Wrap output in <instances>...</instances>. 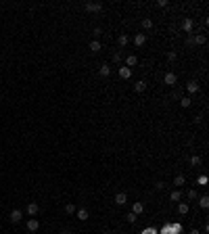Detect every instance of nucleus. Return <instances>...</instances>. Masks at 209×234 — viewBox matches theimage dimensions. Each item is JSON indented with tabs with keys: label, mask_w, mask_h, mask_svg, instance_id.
Instances as JSON below:
<instances>
[{
	"label": "nucleus",
	"mask_w": 209,
	"mask_h": 234,
	"mask_svg": "<svg viewBox=\"0 0 209 234\" xmlns=\"http://www.w3.org/2000/svg\"><path fill=\"white\" fill-rule=\"evenodd\" d=\"M38 228H40V222H38L36 217H29V220H27V230H29V232H36Z\"/></svg>",
	"instance_id": "f257e3e1"
},
{
	"label": "nucleus",
	"mask_w": 209,
	"mask_h": 234,
	"mask_svg": "<svg viewBox=\"0 0 209 234\" xmlns=\"http://www.w3.org/2000/svg\"><path fill=\"white\" fill-rule=\"evenodd\" d=\"M38 211H40L38 203H27V215H29V217H34V215H36Z\"/></svg>",
	"instance_id": "f03ea898"
},
{
	"label": "nucleus",
	"mask_w": 209,
	"mask_h": 234,
	"mask_svg": "<svg viewBox=\"0 0 209 234\" xmlns=\"http://www.w3.org/2000/svg\"><path fill=\"white\" fill-rule=\"evenodd\" d=\"M21 217H23V213H21L19 209H15V211H11V222H13V224H17V222H21Z\"/></svg>",
	"instance_id": "7ed1b4c3"
},
{
	"label": "nucleus",
	"mask_w": 209,
	"mask_h": 234,
	"mask_svg": "<svg viewBox=\"0 0 209 234\" xmlns=\"http://www.w3.org/2000/svg\"><path fill=\"white\" fill-rule=\"evenodd\" d=\"M163 82H165L167 86H174V84H176V73H165V75H163Z\"/></svg>",
	"instance_id": "20e7f679"
},
{
	"label": "nucleus",
	"mask_w": 209,
	"mask_h": 234,
	"mask_svg": "<svg viewBox=\"0 0 209 234\" xmlns=\"http://www.w3.org/2000/svg\"><path fill=\"white\" fill-rule=\"evenodd\" d=\"M130 75H132V69H130V67H121V69H119V77L128 80Z\"/></svg>",
	"instance_id": "39448f33"
},
{
	"label": "nucleus",
	"mask_w": 209,
	"mask_h": 234,
	"mask_svg": "<svg viewBox=\"0 0 209 234\" xmlns=\"http://www.w3.org/2000/svg\"><path fill=\"white\" fill-rule=\"evenodd\" d=\"M167 232H171V234H178V232H182V226H180V224H171V226L167 228Z\"/></svg>",
	"instance_id": "423d86ee"
},
{
	"label": "nucleus",
	"mask_w": 209,
	"mask_h": 234,
	"mask_svg": "<svg viewBox=\"0 0 209 234\" xmlns=\"http://www.w3.org/2000/svg\"><path fill=\"white\" fill-rule=\"evenodd\" d=\"M125 201H128V196H125V192H119V194L115 196V203H117V205H124Z\"/></svg>",
	"instance_id": "0eeeda50"
},
{
	"label": "nucleus",
	"mask_w": 209,
	"mask_h": 234,
	"mask_svg": "<svg viewBox=\"0 0 209 234\" xmlns=\"http://www.w3.org/2000/svg\"><path fill=\"white\" fill-rule=\"evenodd\" d=\"M144 40H146V36H144V34H138V36L134 38V42H136L138 46H142V44H144Z\"/></svg>",
	"instance_id": "6e6552de"
},
{
	"label": "nucleus",
	"mask_w": 209,
	"mask_h": 234,
	"mask_svg": "<svg viewBox=\"0 0 209 234\" xmlns=\"http://www.w3.org/2000/svg\"><path fill=\"white\" fill-rule=\"evenodd\" d=\"M98 73H100L103 77H107V75L111 73V69H109V65H100V71H98Z\"/></svg>",
	"instance_id": "1a4fd4ad"
},
{
	"label": "nucleus",
	"mask_w": 209,
	"mask_h": 234,
	"mask_svg": "<svg viewBox=\"0 0 209 234\" xmlns=\"http://www.w3.org/2000/svg\"><path fill=\"white\" fill-rule=\"evenodd\" d=\"M134 88H136V92H142V90L146 88V84H144V82L140 80V82H136V86H134Z\"/></svg>",
	"instance_id": "9d476101"
},
{
	"label": "nucleus",
	"mask_w": 209,
	"mask_h": 234,
	"mask_svg": "<svg viewBox=\"0 0 209 234\" xmlns=\"http://www.w3.org/2000/svg\"><path fill=\"white\" fill-rule=\"evenodd\" d=\"M188 92H199V84H197V82H190V84H188Z\"/></svg>",
	"instance_id": "9b49d317"
},
{
	"label": "nucleus",
	"mask_w": 209,
	"mask_h": 234,
	"mask_svg": "<svg viewBox=\"0 0 209 234\" xmlns=\"http://www.w3.org/2000/svg\"><path fill=\"white\" fill-rule=\"evenodd\" d=\"M78 217H80V220H88V211H86V209H80V211H78Z\"/></svg>",
	"instance_id": "f8f14e48"
},
{
	"label": "nucleus",
	"mask_w": 209,
	"mask_h": 234,
	"mask_svg": "<svg viewBox=\"0 0 209 234\" xmlns=\"http://www.w3.org/2000/svg\"><path fill=\"white\" fill-rule=\"evenodd\" d=\"M86 8H88V11H100V4H92V2H88Z\"/></svg>",
	"instance_id": "ddd939ff"
},
{
	"label": "nucleus",
	"mask_w": 209,
	"mask_h": 234,
	"mask_svg": "<svg viewBox=\"0 0 209 234\" xmlns=\"http://www.w3.org/2000/svg\"><path fill=\"white\" fill-rule=\"evenodd\" d=\"M90 50H94V52H98V50H100V44H98L96 40H94V42H90Z\"/></svg>",
	"instance_id": "4468645a"
},
{
	"label": "nucleus",
	"mask_w": 209,
	"mask_h": 234,
	"mask_svg": "<svg viewBox=\"0 0 209 234\" xmlns=\"http://www.w3.org/2000/svg\"><path fill=\"white\" fill-rule=\"evenodd\" d=\"M174 184H176V186H182V184H184V176H176Z\"/></svg>",
	"instance_id": "2eb2a0df"
},
{
	"label": "nucleus",
	"mask_w": 209,
	"mask_h": 234,
	"mask_svg": "<svg viewBox=\"0 0 209 234\" xmlns=\"http://www.w3.org/2000/svg\"><path fill=\"white\" fill-rule=\"evenodd\" d=\"M178 211H180V213H186V211H188V205H186V203H180V205H178Z\"/></svg>",
	"instance_id": "dca6fc26"
},
{
	"label": "nucleus",
	"mask_w": 209,
	"mask_h": 234,
	"mask_svg": "<svg viewBox=\"0 0 209 234\" xmlns=\"http://www.w3.org/2000/svg\"><path fill=\"white\" fill-rule=\"evenodd\" d=\"M190 42H197V44H203V42H205V36H197V38H192Z\"/></svg>",
	"instance_id": "f3484780"
},
{
	"label": "nucleus",
	"mask_w": 209,
	"mask_h": 234,
	"mask_svg": "<svg viewBox=\"0 0 209 234\" xmlns=\"http://www.w3.org/2000/svg\"><path fill=\"white\" fill-rule=\"evenodd\" d=\"M125 63H128V67L136 65V56H128V59H125Z\"/></svg>",
	"instance_id": "a211bd4d"
},
{
	"label": "nucleus",
	"mask_w": 209,
	"mask_h": 234,
	"mask_svg": "<svg viewBox=\"0 0 209 234\" xmlns=\"http://www.w3.org/2000/svg\"><path fill=\"white\" fill-rule=\"evenodd\" d=\"M144 207H142V203H134V213H140Z\"/></svg>",
	"instance_id": "6ab92c4d"
},
{
	"label": "nucleus",
	"mask_w": 209,
	"mask_h": 234,
	"mask_svg": "<svg viewBox=\"0 0 209 234\" xmlns=\"http://www.w3.org/2000/svg\"><path fill=\"white\" fill-rule=\"evenodd\" d=\"M190 27H192V21H190V19H186V21H184V29H186V32H190Z\"/></svg>",
	"instance_id": "aec40b11"
},
{
	"label": "nucleus",
	"mask_w": 209,
	"mask_h": 234,
	"mask_svg": "<svg viewBox=\"0 0 209 234\" xmlns=\"http://www.w3.org/2000/svg\"><path fill=\"white\" fill-rule=\"evenodd\" d=\"M73 211H75V207H73L71 203H69V205H65V213H73Z\"/></svg>",
	"instance_id": "412c9836"
},
{
	"label": "nucleus",
	"mask_w": 209,
	"mask_h": 234,
	"mask_svg": "<svg viewBox=\"0 0 209 234\" xmlns=\"http://www.w3.org/2000/svg\"><path fill=\"white\" fill-rule=\"evenodd\" d=\"M136 220H138V217H136V213H128V222H130V224H134Z\"/></svg>",
	"instance_id": "4be33fe9"
},
{
	"label": "nucleus",
	"mask_w": 209,
	"mask_h": 234,
	"mask_svg": "<svg viewBox=\"0 0 209 234\" xmlns=\"http://www.w3.org/2000/svg\"><path fill=\"white\" fill-rule=\"evenodd\" d=\"M142 25L149 29V27H153V21H151V19H144V21H142Z\"/></svg>",
	"instance_id": "5701e85b"
},
{
	"label": "nucleus",
	"mask_w": 209,
	"mask_h": 234,
	"mask_svg": "<svg viewBox=\"0 0 209 234\" xmlns=\"http://www.w3.org/2000/svg\"><path fill=\"white\" fill-rule=\"evenodd\" d=\"M180 102H182V107H190V98H188V96H186V98H182Z\"/></svg>",
	"instance_id": "b1692460"
},
{
	"label": "nucleus",
	"mask_w": 209,
	"mask_h": 234,
	"mask_svg": "<svg viewBox=\"0 0 209 234\" xmlns=\"http://www.w3.org/2000/svg\"><path fill=\"white\" fill-rule=\"evenodd\" d=\"M119 44H121V46L128 44V36H119Z\"/></svg>",
	"instance_id": "393cba45"
},
{
	"label": "nucleus",
	"mask_w": 209,
	"mask_h": 234,
	"mask_svg": "<svg viewBox=\"0 0 209 234\" xmlns=\"http://www.w3.org/2000/svg\"><path fill=\"white\" fill-rule=\"evenodd\" d=\"M171 201H180V192H178V190L171 192Z\"/></svg>",
	"instance_id": "a878e982"
},
{
	"label": "nucleus",
	"mask_w": 209,
	"mask_h": 234,
	"mask_svg": "<svg viewBox=\"0 0 209 234\" xmlns=\"http://www.w3.org/2000/svg\"><path fill=\"white\" fill-rule=\"evenodd\" d=\"M207 201H209V199H207V196H203V199H201V207H207V205H209V203H207Z\"/></svg>",
	"instance_id": "bb28decb"
},
{
	"label": "nucleus",
	"mask_w": 209,
	"mask_h": 234,
	"mask_svg": "<svg viewBox=\"0 0 209 234\" xmlns=\"http://www.w3.org/2000/svg\"><path fill=\"white\" fill-rule=\"evenodd\" d=\"M199 161H201L199 157H192V159H190V163H192V165H199Z\"/></svg>",
	"instance_id": "cd10ccee"
},
{
	"label": "nucleus",
	"mask_w": 209,
	"mask_h": 234,
	"mask_svg": "<svg viewBox=\"0 0 209 234\" xmlns=\"http://www.w3.org/2000/svg\"><path fill=\"white\" fill-rule=\"evenodd\" d=\"M188 199H197V192H195V190H188Z\"/></svg>",
	"instance_id": "c85d7f7f"
},
{
	"label": "nucleus",
	"mask_w": 209,
	"mask_h": 234,
	"mask_svg": "<svg viewBox=\"0 0 209 234\" xmlns=\"http://www.w3.org/2000/svg\"><path fill=\"white\" fill-rule=\"evenodd\" d=\"M142 234H153V230H144V232H142Z\"/></svg>",
	"instance_id": "c756f323"
},
{
	"label": "nucleus",
	"mask_w": 209,
	"mask_h": 234,
	"mask_svg": "<svg viewBox=\"0 0 209 234\" xmlns=\"http://www.w3.org/2000/svg\"><path fill=\"white\" fill-rule=\"evenodd\" d=\"M190 234H199V232H197V230H192V232H190Z\"/></svg>",
	"instance_id": "7c9ffc66"
},
{
	"label": "nucleus",
	"mask_w": 209,
	"mask_h": 234,
	"mask_svg": "<svg viewBox=\"0 0 209 234\" xmlns=\"http://www.w3.org/2000/svg\"><path fill=\"white\" fill-rule=\"evenodd\" d=\"M61 234H69V232H67V230H65V232H61Z\"/></svg>",
	"instance_id": "2f4dec72"
}]
</instances>
